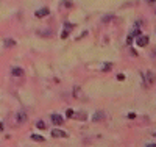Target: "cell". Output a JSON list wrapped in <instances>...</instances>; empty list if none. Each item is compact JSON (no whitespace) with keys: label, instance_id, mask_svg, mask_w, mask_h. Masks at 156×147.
Segmentation results:
<instances>
[{"label":"cell","instance_id":"6da1fadb","mask_svg":"<svg viewBox=\"0 0 156 147\" xmlns=\"http://www.w3.org/2000/svg\"><path fill=\"white\" fill-rule=\"evenodd\" d=\"M35 14H36V17H39V19H41V17H45V16H48V14H50V10H48L47 6H44V8L37 10Z\"/></svg>","mask_w":156,"mask_h":147},{"label":"cell","instance_id":"7a4b0ae2","mask_svg":"<svg viewBox=\"0 0 156 147\" xmlns=\"http://www.w3.org/2000/svg\"><path fill=\"white\" fill-rule=\"evenodd\" d=\"M16 117H17V122H19V124H25L27 121H28V116H27L25 111H19Z\"/></svg>","mask_w":156,"mask_h":147},{"label":"cell","instance_id":"3957f363","mask_svg":"<svg viewBox=\"0 0 156 147\" xmlns=\"http://www.w3.org/2000/svg\"><path fill=\"white\" fill-rule=\"evenodd\" d=\"M70 30H72V25L69 24V22H66V24H64V30H63V33H61V38H63V39H66V38L69 36Z\"/></svg>","mask_w":156,"mask_h":147},{"label":"cell","instance_id":"277c9868","mask_svg":"<svg viewBox=\"0 0 156 147\" xmlns=\"http://www.w3.org/2000/svg\"><path fill=\"white\" fill-rule=\"evenodd\" d=\"M136 44L139 45V47H145V45L148 44V36H138V41H136Z\"/></svg>","mask_w":156,"mask_h":147},{"label":"cell","instance_id":"5b68a950","mask_svg":"<svg viewBox=\"0 0 156 147\" xmlns=\"http://www.w3.org/2000/svg\"><path fill=\"white\" fill-rule=\"evenodd\" d=\"M153 83H155V74L153 72H147V75H145V84H147V86H151Z\"/></svg>","mask_w":156,"mask_h":147},{"label":"cell","instance_id":"8992f818","mask_svg":"<svg viewBox=\"0 0 156 147\" xmlns=\"http://www.w3.org/2000/svg\"><path fill=\"white\" fill-rule=\"evenodd\" d=\"M52 122L55 124V125H61V124L64 122V119H63V116L61 114H52Z\"/></svg>","mask_w":156,"mask_h":147},{"label":"cell","instance_id":"52a82bcc","mask_svg":"<svg viewBox=\"0 0 156 147\" xmlns=\"http://www.w3.org/2000/svg\"><path fill=\"white\" fill-rule=\"evenodd\" d=\"M52 136H53V138H66V136H67V133H66V131H63V130L55 128V130L52 131Z\"/></svg>","mask_w":156,"mask_h":147},{"label":"cell","instance_id":"ba28073f","mask_svg":"<svg viewBox=\"0 0 156 147\" xmlns=\"http://www.w3.org/2000/svg\"><path fill=\"white\" fill-rule=\"evenodd\" d=\"M11 74H13L14 77H22V75H24V69H20V67H13Z\"/></svg>","mask_w":156,"mask_h":147},{"label":"cell","instance_id":"9c48e42d","mask_svg":"<svg viewBox=\"0 0 156 147\" xmlns=\"http://www.w3.org/2000/svg\"><path fill=\"white\" fill-rule=\"evenodd\" d=\"M31 139H33V141H37V142H44L45 141L44 136H41V135H35V133L31 135Z\"/></svg>","mask_w":156,"mask_h":147},{"label":"cell","instance_id":"30bf717a","mask_svg":"<svg viewBox=\"0 0 156 147\" xmlns=\"http://www.w3.org/2000/svg\"><path fill=\"white\" fill-rule=\"evenodd\" d=\"M14 45H16L14 39H5V47H14Z\"/></svg>","mask_w":156,"mask_h":147},{"label":"cell","instance_id":"8fae6325","mask_svg":"<svg viewBox=\"0 0 156 147\" xmlns=\"http://www.w3.org/2000/svg\"><path fill=\"white\" fill-rule=\"evenodd\" d=\"M105 117V114L103 113H95V114H94V121H102V119H103Z\"/></svg>","mask_w":156,"mask_h":147},{"label":"cell","instance_id":"7c38bea8","mask_svg":"<svg viewBox=\"0 0 156 147\" xmlns=\"http://www.w3.org/2000/svg\"><path fill=\"white\" fill-rule=\"evenodd\" d=\"M36 127H37V128H39V130H45V124H44L42 121H37Z\"/></svg>","mask_w":156,"mask_h":147},{"label":"cell","instance_id":"4fadbf2b","mask_svg":"<svg viewBox=\"0 0 156 147\" xmlns=\"http://www.w3.org/2000/svg\"><path fill=\"white\" fill-rule=\"evenodd\" d=\"M61 8H70V2L69 0H64V2L61 3Z\"/></svg>","mask_w":156,"mask_h":147},{"label":"cell","instance_id":"5bb4252c","mask_svg":"<svg viewBox=\"0 0 156 147\" xmlns=\"http://www.w3.org/2000/svg\"><path fill=\"white\" fill-rule=\"evenodd\" d=\"M111 67H112V64H111V63H109V64H105V66H103V71H105V72H108V71H111Z\"/></svg>","mask_w":156,"mask_h":147},{"label":"cell","instance_id":"9a60e30c","mask_svg":"<svg viewBox=\"0 0 156 147\" xmlns=\"http://www.w3.org/2000/svg\"><path fill=\"white\" fill-rule=\"evenodd\" d=\"M77 117H78V121H84V119H86V114L78 113V114H77Z\"/></svg>","mask_w":156,"mask_h":147},{"label":"cell","instance_id":"2e32d148","mask_svg":"<svg viewBox=\"0 0 156 147\" xmlns=\"http://www.w3.org/2000/svg\"><path fill=\"white\" fill-rule=\"evenodd\" d=\"M66 116H67V117H72V116H75V113H74V111H72L70 108H69V110L66 111Z\"/></svg>","mask_w":156,"mask_h":147},{"label":"cell","instance_id":"e0dca14e","mask_svg":"<svg viewBox=\"0 0 156 147\" xmlns=\"http://www.w3.org/2000/svg\"><path fill=\"white\" fill-rule=\"evenodd\" d=\"M139 34H140V32H139L138 28H136V30H133V34H131V36H136V38H138Z\"/></svg>","mask_w":156,"mask_h":147},{"label":"cell","instance_id":"ac0fdd59","mask_svg":"<svg viewBox=\"0 0 156 147\" xmlns=\"http://www.w3.org/2000/svg\"><path fill=\"white\" fill-rule=\"evenodd\" d=\"M117 78H119L120 82H123V80H125V75H123V74H119V75H117Z\"/></svg>","mask_w":156,"mask_h":147},{"label":"cell","instance_id":"d6986e66","mask_svg":"<svg viewBox=\"0 0 156 147\" xmlns=\"http://www.w3.org/2000/svg\"><path fill=\"white\" fill-rule=\"evenodd\" d=\"M111 19H112V16H105V17H103V22H109Z\"/></svg>","mask_w":156,"mask_h":147},{"label":"cell","instance_id":"ffe728a7","mask_svg":"<svg viewBox=\"0 0 156 147\" xmlns=\"http://www.w3.org/2000/svg\"><path fill=\"white\" fill-rule=\"evenodd\" d=\"M75 97H80V89H78V88H75Z\"/></svg>","mask_w":156,"mask_h":147},{"label":"cell","instance_id":"44dd1931","mask_svg":"<svg viewBox=\"0 0 156 147\" xmlns=\"http://www.w3.org/2000/svg\"><path fill=\"white\" fill-rule=\"evenodd\" d=\"M128 117H130V119H134V117H136V114H133V113H130V114H128Z\"/></svg>","mask_w":156,"mask_h":147},{"label":"cell","instance_id":"7402d4cb","mask_svg":"<svg viewBox=\"0 0 156 147\" xmlns=\"http://www.w3.org/2000/svg\"><path fill=\"white\" fill-rule=\"evenodd\" d=\"M147 147H156V144L153 142V144H147Z\"/></svg>","mask_w":156,"mask_h":147},{"label":"cell","instance_id":"603a6c76","mask_svg":"<svg viewBox=\"0 0 156 147\" xmlns=\"http://www.w3.org/2000/svg\"><path fill=\"white\" fill-rule=\"evenodd\" d=\"M2 130H3V124L0 122V131H2Z\"/></svg>","mask_w":156,"mask_h":147},{"label":"cell","instance_id":"cb8c5ba5","mask_svg":"<svg viewBox=\"0 0 156 147\" xmlns=\"http://www.w3.org/2000/svg\"><path fill=\"white\" fill-rule=\"evenodd\" d=\"M147 2H148V3H155L156 0H147Z\"/></svg>","mask_w":156,"mask_h":147},{"label":"cell","instance_id":"d4e9b609","mask_svg":"<svg viewBox=\"0 0 156 147\" xmlns=\"http://www.w3.org/2000/svg\"><path fill=\"white\" fill-rule=\"evenodd\" d=\"M155 135H156V133H155Z\"/></svg>","mask_w":156,"mask_h":147}]
</instances>
